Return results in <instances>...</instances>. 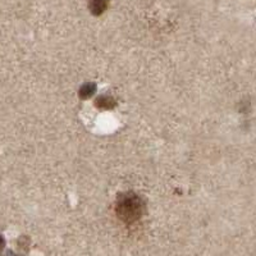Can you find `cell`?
I'll return each instance as SVG.
<instances>
[{
  "instance_id": "obj_3",
  "label": "cell",
  "mask_w": 256,
  "mask_h": 256,
  "mask_svg": "<svg viewBox=\"0 0 256 256\" xmlns=\"http://www.w3.org/2000/svg\"><path fill=\"white\" fill-rule=\"evenodd\" d=\"M96 106L100 109H113L116 106V100L108 96H100L99 99L96 100Z\"/></svg>"
},
{
  "instance_id": "obj_4",
  "label": "cell",
  "mask_w": 256,
  "mask_h": 256,
  "mask_svg": "<svg viewBox=\"0 0 256 256\" xmlns=\"http://www.w3.org/2000/svg\"><path fill=\"white\" fill-rule=\"evenodd\" d=\"M96 91V84H84L80 90V96L82 99H88L90 96L94 95Z\"/></svg>"
},
{
  "instance_id": "obj_2",
  "label": "cell",
  "mask_w": 256,
  "mask_h": 256,
  "mask_svg": "<svg viewBox=\"0 0 256 256\" xmlns=\"http://www.w3.org/2000/svg\"><path fill=\"white\" fill-rule=\"evenodd\" d=\"M109 0H88V8L94 16H100L108 8Z\"/></svg>"
},
{
  "instance_id": "obj_1",
  "label": "cell",
  "mask_w": 256,
  "mask_h": 256,
  "mask_svg": "<svg viewBox=\"0 0 256 256\" xmlns=\"http://www.w3.org/2000/svg\"><path fill=\"white\" fill-rule=\"evenodd\" d=\"M116 212L118 218L124 223H134L142 216L144 202L140 196L134 192H127L120 195L116 200Z\"/></svg>"
}]
</instances>
